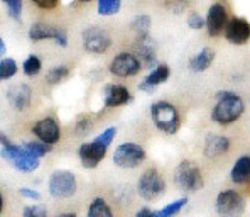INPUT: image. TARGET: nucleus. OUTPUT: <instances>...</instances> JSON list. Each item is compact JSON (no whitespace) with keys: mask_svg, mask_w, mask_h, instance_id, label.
<instances>
[{"mask_svg":"<svg viewBox=\"0 0 250 217\" xmlns=\"http://www.w3.org/2000/svg\"><path fill=\"white\" fill-rule=\"evenodd\" d=\"M244 100L240 95L230 90L216 94V104L211 110V119L220 126H230L244 114Z\"/></svg>","mask_w":250,"mask_h":217,"instance_id":"obj_1","label":"nucleus"},{"mask_svg":"<svg viewBox=\"0 0 250 217\" xmlns=\"http://www.w3.org/2000/svg\"><path fill=\"white\" fill-rule=\"evenodd\" d=\"M117 134V129L115 127H108L102 132L100 136L93 139L90 143H83L78 149V156H80V161L84 168H97L98 163L106 156V149L108 146L112 145L113 138Z\"/></svg>","mask_w":250,"mask_h":217,"instance_id":"obj_2","label":"nucleus"},{"mask_svg":"<svg viewBox=\"0 0 250 217\" xmlns=\"http://www.w3.org/2000/svg\"><path fill=\"white\" fill-rule=\"evenodd\" d=\"M0 143H2V156L7 161H10L14 165V168H17L19 171H25V173L38 170L39 160L36 156H32L29 151H25L24 146H17L14 143H10V139L5 134L0 136Z\"/></svg>","mask_w":250,"mask_h":217,"instance_id":"obj_3","label":"nucleus"},{"mask_svg":"<svg viewBox=\"0 0 250 217\" xmlns=\"http://www.w3.org/2000/svg\"><path fill=\"white\" fill-rule=\"evenodd\" d=\"M150 117L152 122L159 131L166 134H176L179 129V114L178 109L166 100H159L150 107Z\"/></svg>","mask_w":250,"mask_h":217,"instance_id":"obj_4","label":"nucleus"},{"mask_svg":"<svg viewBox=\"0 0 250 217\" xmlns=\"http://www.w3.org/2000/svg\"><path fill=\"white\" fill-rule=\"evenodd\" d=\"M174 182L185 192H198L203 187V176L194 161L183 160L174 170Z\"/></svg>","mask_w":250,"mask_h":217,"instance_id":"obj_5","label":"nucleus"},{"mask_svg":"<svg viewBox=\"0 0 250 217\" xmlns=\"http://www.w3.org/2000/svg\"><path fill=\"white\" fill-rule=\"evenodd\" d=\"M215 209L222 217H240L245 211V198L237 190H222L216 195Z\"/></svg>","mask_w":250,"mask_h":217,"instance_id":"obj_6","label":"nucleus"},{"mask_svg":"<svg viewBox=\"0 0 250 217\" xmlns=\"http://www.w3.org/2000/svg\"><path fill=\"white\" fill-rule=\"evenodd\" d=\"M76 176L68 170H58L51 175L47 189L51 197L54 198H69L76 193Z\"/></svg>","mask_w":250,"mask_h":217,"instance_id":"obj_7","label":"nucleus"},{"mask_svg":"<svg viewBox=\"0 0 250 217\" xmlns=\"http://www.w3.org/2000/svg\"><path fill=\"white\" fill-rule=\"evenodd\" d=\"M166 183L156 168L146 170L137 182V192L144 200H156L159 195H163Z\"/></svg>","mask_w":250,"mask_h":217,"instance_id":"obj_8","label":"nucleus"},{"mask_svg":"<svg viewBox=\"0 0 250 217\" xmlns=\"http://www.w3.org/2000/svg\"><path fill=\"white\" fill-rule=\"evenodd\" d=\"M146 151L137 143H122L113 153V165L119 168H135L144 161Z\"/></svg>","mask_w":250,"mask_h":217,"instance_id":"obj_9","label":"nucleus"},{"mask_svg":"<svg viewBox=\"0 0 250 217\" xmlns=\"http://www.w3.org/2000/svg\"><path fill=\"white\" fill-rule=\"evenodd\" d=\"M82 41H83V48L86 51L93 54H102L105 53L106 49L112 44V39H110L108 32L104 31L102 27H88L82 32Z\"/></svg>","mask_w":250,"mask_h":217,"instance_id":"obj_10","label":"nucleus"},{"mask_svg":"<svg viewBox=\"0 0 250 217\" xmlns=\"http://www.w3.org/2000/svg\"><path fill=\"white\" fill-rule=\"evenodd\" d=\"M141 60L130 53H119L110 63V73L120 78H128L141 72Z\"/></svg>","mask_w":250,"mask_h":217,"instance_id":"obj_11","label":"nucleus"},{"mask_svg":"<svg viewBox=\"0 0 250 217\" xmlns=\"http://www.w3.org/2000/svg\"><path fill=\"white\" fill-rule=\"evenodd\" d=\"M29 38L32 41H42V39H54L60 46H68V36L61 27L46 24V22H36L29 29Z\"/></svg>","mask_w":250,"mask_h":217,"instance_id":"obj_12","label":"nucleus"},{"mask_svg":"<svg viewBox=\"0 0 250 217\" xmlns=\"http://www.w3.org/2000/svg\"><path fill=\"white\" fill-rule=\"evenodd\" d=\"M223 34L229 43L242 46L250 39V22L244 17H233L229 21Z\"/></svg>","mask_w":250,"mask_h":217,"instance_id":"obj_13","label":"nucleus"},{"mask_svg":"<svg viewBox=\"0 0 250 217\" xmlns=\"http://www.w3.org/2000/svg\"><path fill=\"white\" fill-rule=\"evenodd\" d=\"M205 21H207V31L211 38H216V36H220L222 32H225V27H227V24H229L225 5H222V3H213L208 9Z\"/></svg>","mask_w":250,"mask_h":217,"instance_id":"obj_14","label":"nucleus"},{"mask_svg":"<svg viewBox=\"0 0 250 217\" xmlns=\"http://www.w3.org/2000/svg\"><path fill=\"white\" fill-rule=\"evenodd\" d=\"M32 132L34 136H38L39 141L46 143V145H54V143L60 141L61 138V131L58 122L53 119V117H44V119H39L38 122L32 127Z\"/></svg>","mask_w":250,"mask_h":217,"instance_id":"obj_15","label":"nucleus"},{"mask_svg":"<svg viewBox=\"0 0 250 217\" xmlns=\"http://www.w3.org/2000/svg\"><path fill=\"white\" fill-rule=\"evenodd\" d=\"M7 100L16 110H25L32 102V90L25 83H16L7 90Z\"/></svg>","mask_w":250,"mask_h":217,"instance_id":"obj_16","label":"nucleus"},{"mask_svg":"<svg viewBox=\"0 0 250 217\" xmlns=\"http://www.w3.org/2000/svg\"><path fill=\"white\" fill-rule=\"evenodd\" d=\"M169 76H171V68L164 63L157 65L156 68L146 76L144 82L139 83V90L152 92L156 87H159V85H163L164 82H167Z\"/></svg>","mask_w":250,"mask_h":217,"instance_id":"obj_17","label":"nucleus"},{"mask_svg":"<svg viewBox=\"0 0 250 217\" xmlns=\"http://www.w3.org/2000/svg\"><path fill=\"white\" fill-rule=\"evenodd\" d=\"M135 51L141 56V63L149 66V68H156V43L150 36H142L137 38L135 43Z\"/></svg>","mask_w":250,"mask_h":217,"instance_id":"obj_18","label":"nucleus"},{"mask_svg":"<svg viewBox=\"0 0 250 217\" xmlns=\"http://www.w3.org/2000/svg\"><path fill=\"white\" fill-rule=\"evenodd\" d=\"M230 148V139L222 134H208L205 139L203 153L208 158H218L220 154H225Z\"/></svg>","mask_w":250,"mask_h":217,"instance_id":"obj_19","label":"nucleus"},{"mask_svg":"<svg viewBox=\"0 0 250 217\" xmlns=\"http://www.w3.org/2000/svg\"><path fill=\"white\" fill-rule=\"evenodd\" d=\"M132 100V95L128 88L124 85H108L105 88V107L115 109L120 105H125Z\"/></svg>","mask_w":250,"mask_h":217,"instance_id":"obj_20","label":"nucleus"},{"mask_svg":"<svg viewBox=\"0 0 250 217\" xmlns=\"http://www.w3.org/2000/svg\"><path fill=\"white\" fill-rule=\"evenodd\" d=\"M230 178L237 185H247L250 183V154H244L235 161L230 171Z\"/></svg>","mask_w":250,"mask_h":217,"instance_id":"obj_21","label":"nucleus"},{"mask_svg":"<svg viewBox=\"0 0 250 217\" xmlns=\"http://www.w3.org/2000/svg\"><path fill=\"white\" fill-rule=\"evenodd\" d=\"M215 60V51L211 48H203L198 54H194L189 60V68L193 72H205L207 68H209Z\"/></svg>","mask_w":250,"mask_h":217,"instance_id":"obj_22","label":"nucleus"},{"mask_svg":"<svg viewBox=\"0 0 250 217\" xmlns=\"http://www.w3.org/2000/svg\"><path fill=\"white\" fill-rule=\"evenodd\" d=\"M86 217H113V212L110 209V205L105 202V198H93L88 207V212H86Z\"/></svg>","mask_w":250,"mask_h":217,"instance_id":"obj_23","label":"nucleus"},{"mask_svg":"<svg viewBox=\"0 0 250 217\" xmlns=\"http://www.w3.org/2000/svg\"><path fill=\"white\" fill-rule=\"evenodd\" d=\"M150 24H152L150 16H147V14H139V16H135L134 19H132L130 27H132V31L137 34V38H142V36H149Z\"/></svg>","mask_w":250,"mask_h":217,"instance_id":"obj_24","label":"nucleus"},{"mask_svg":"<svg viewBox=\"0 0 250 217\" xmlns=\"http://www.w3.org/2000/svg\"><path fill=\"white\" fill-rule=\"evenodd\" d=\"M188 204V197H181L178 198V200L171 202V204H167L166 207L159 209V211H156V217H172L176 216L179 211H181L183 207Z\"/></svg>","mask_w":250,"mask_h":217,"instance_id":"obj_25","label":"nucleus"},{"mask_svg":"<svg viewBox=\"0 0 250 217\" xmlns=\"http://www.w3.org/2000/svg\"><path fill=\"white\" fill-rule=\"evenodd\" d=\"M68 76H69V68L64 65H61V66H54V68H51L46 75V80H47L49 85H58V83H61L62 80L68 78Z\"/></svg>","mask_w":250,"mask_h":217,"instance_id":"obj_26","label":"nucleus"},{"mask_svg":"<svg viewBox=\"0 0 250 217\" xmlns=\"http://www.w3.org/2000/svg\"><path fill=\"white\" fill-rule=\"evenodd\" d=\"M22 146H24L25 151H29L32 156L38 158V160L41 156H46L47 153H51V146L46 145V143H42V141H27Z\"/></svg>","mask_w":250,"mask_h":217,"instance_id":"obj_27","label":"nucleus"},{"mask_svg":"<svg viewBox=\"0 0 250 217\" xmlns=\"http://www.w3.org/2000/svg\"><path fill=\"white\" fill-rule=\"evenodd\" d=\"M122 7L120 0H98L97 3V10L100 16H113L117 14Z\"/></svg>","mask_w":250,"mask_h":217,"instance_id":"obj_28","label":"nucleus"},{"mask_svg":"<svg viewBox=\"0 0 250 217\" xmlns=\"http://www.w3.org/2000/svg\"><path fill=\"white\" fill-rule=\"evenodd\" d=\"M16 73H17V63L12 58H3V60L0 61V78L9 80V78H12Z\"/></svg>","mask_w":250,"mask_h":217,"instance_id":"obj_29","label":"nucleus"},{"mask_svg":"<svg viewBox=\"0 0 250 217\" xmlns=\"http://www.w3.org/2000/svg\"><path fill=\"white\" fill-rule=\"evenodd\" d=\"M22 70H24V73L27 76H36L39 72H41V60H39L36 54H31V56L24 61Z\"/></svg>","mask_w":250,"mask_h":217,"instance_id":"obj_30","label":"nucleus"},{"mask_svg":"<svg viewBox=\"0 0 250 217\" xmlns=\"http://www.w3.org/2000/svg\"><path fill=\"white\" fill-rule=\"evenodd\" d=\"M5 7L12 19H21L22 14V0H5Z\"/></svg>","mask_w":250,"mask_h":217,"instance_id":"obj_31","label":"nucleus"},{"mask_svg":"<svg viewBox=\"0 0 250 217\" xmlns=\"http://www.w3.org/2000/svg\"><path fill=\"white\" fill-rule=\"evenodd\" d=\"M188 25H189L191 29H203V27H207V21L198 12H191L189 16H188Z\"/></svg>","mask_w":250,"mask_h":217,"instance_id":"obj_32","label":"nucleus"},{"mask_svg":"<svg viewBox=\"0 0 250 217\" xmlns=\"http://www.w3.org/2000/svg\"><path fill=\"white\" fill-rule=\"evenodd\" d=\"M47 211L42 205H29L24 209V217H46Z\"/></svg>","mask_w":250,"mask_h":217,"instance_id":"obj_33","label":"nucleus"},{"mask_svg":"<svg viewBox=\"0 0 250 217\" xmlns=\"http://www.w3.org/2000/svg\"><path fill=\"white\" fill-rule=\"evenodd\" d=\"M21 195L29 198V200H41V195H39V192H36V190L32 189H27V187H22V189H19Z\"/></svg>","mask_w":250,"mask_h":217,"instance_id":"obj_34","label":"nucleus"},{"mask_svg":"<svg viewBox=\"0 0 250 217\" xmlns=\"http://www.w3.org/2000/svg\"><path fill=\"white\" fill-rule=\"evenodd\" d=\"M91 129V124H90V121H80L78 122V126H76V132H78L80 136H84L88 131Z\"/></svg>","mask_w":250,"mask_h":217,"instance_id":"obj_35","label":"nucleus"},{"mask_svg":"<svg viewBox=\"0 0 250 217\" xmlns=\"http://www.w3.org/2000/svg\"><path fill=\"white\" fill-rule=\"evenodd\" d=\"M34 3L39 9H54V7L58 5L56 0H46V2H44V0H34Z\"/></svg>","mask_w":250,"mask_h":217,"instance_id":"obj_36","label":"nucleus"},{"mask_svg":"<svg viewBox=\"0 0 250 217\" xmlns=\"http://www.w3.org/2000/svg\"><path fill=\"white\" fill-rule=\"evenodd\" d=\"M135 217H156V212H152L150 209L144 207V209H141L137 214H135Z\"/></svg>","mask_w":250,"mask_h":217,"instance_id":"obj_37","label":"nucleus"},{"mask_svg":"<svg viewBox=\"0 0 250 217\" xmlns=\"http://www.w3.org/2000/svg\"><path fill=\"white\" fill-rule=\"evenodd\" d=\"M56 217H76L75 212H62V214H58Z\"/></svg>","mask_w":250,"mask_h":217,"instance_id":"obj_38","label":"nucleus"},{"mask_svg":"<svg viewBox=\"0 0 250 217\" xmlns=\"http://www.w3.org/2000/svg\"><path fill=\"white\" fill-rule=\"evenodd\" d=\"M0 53L5 54V41L3 39H0Z\"/></svg>","mask_w":250,"mask_h":217,"instance_id":"obj_39","label":"nucleus"}]
</instances>
